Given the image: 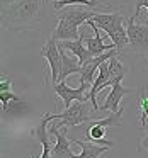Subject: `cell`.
<instances>
[{
    "label": "cell",
    "mask_w": 148,
    "mask_h": 158,
    "mask_svg": "<svg viewBox=\"0 0 148 158\" xmlns=\"http://www.w3.org/2000/svg\"><path fill=\"white\" fill-rule=\"evenodd\" d=\"M44 0H15L9 5H4L2 17L4 24L14 31H26V29L38 27L41 19V5Z\"/></svg>",
    "instance_id": "cell-1"
},
{
    "label": "cell",
    "mask_w": 148,
    "mask_h": 158,
    "mask_svg": "<svg viewBox=\"0 0 148 158\" xmlns=\"http://www.w3.org/2000/svg\"><path fill=\"white\" fill-rule=\"evenodd\" d=\"M95 15V10L90 7L85 9V5H66V7L60 9L56 17H58V26L53 31V38L56 41H68V39H78L80 32L78 27L85 24L87 21Z\"/></svg>",
    "instance_id": "cell-2"
},
{
    "label": "cell",
    "mask_w": 148,
    "mask_h": 158,
    "mask_svg": "<svg viewBox=\"0 0 148 158\" xmlns=\"http://www.w3.org/2000/svg\"><path fill=\"white\" fill-rule=\"evenodd\" d=\"M92 21L102 31H106V34L111 38V41L116 44L117 51H123L129 44V41H128V29L124 27V17L119 12H109V14L95 12Z\"/></svg>",
    "instance_id": "cell-3"
},
{
    "label": "cell",
    "mask_w": 148,
    "mask_h": 158,
    "mask_svg": "<svg viewBox=\"0 0 148 158\" xmlns=\"http://www.w3.org/2000/svg\"><path fill=\"white\" fill-rule=\"evenodd\" d=\"M55 117L61 121L63 126H80V124L97 119L99 116H97V110L94 107H89V102L75 100L68 109H65L60 114H55Z\"/></svg>",
    "instance_id": "cell-4"
},
{
    "label": "cell",
    "mask_w": 148,
    "mask_h": 158,
    "mask_svg": "<svg viewBox=\"0 0 148 158\" xmlns=\"http://www.w3.org/2000/svg\"><path fill=\"white\" fill-rule=\"evenodd\" d=\"M41 55L44 56V60L49 65V70H51V83H58L60 72H61V49H60V43L53 36H49L44 41Z\"/></svg>",
    "instance_id": "cell-5"
},
{
    "label": "cell",
    "mask_w": 148,
    "mask_h": 158,
    "mask_svg": "<svg viewBox=\"0 0 148 158\" xmlns=\"http://www.w3.org/2000/svg\"><path fill=\"white\" fill-rule=\"evenodd\" d=\"M66 131H68V126L49 124V133L56 138V143L51 151V158H77L73 155V151L70 150V143L72 141L66 138Z\"/></svg>",
    "instance_id": "cell-6"
},
{
    "label": "cell",
    "mask_w": 148,
    "mask_h": 158,
    "mask_svg": "<svg viewBox=\"0 0 148 158\" xmlns=\"http://www.w3.org/2000/svg\"><path fill=\"white\" fill-rule=\"evenodd\" d=\"M128 29V41L133 49H140L148 55V24H136V17H129L126 24Z\"/></svg>",
    "instance_id": "cell-7"
},
{
    "label": "cell",
    "mask_w": 148,
    "mask_h": 158,
    "mask_svg": "<svg viewBox=\"0 0 148 158\" xmlns=\"http://www.w3.org/2000/svg\"><path fill=\"white\" fill-rule=\"evenodd\" d=\"M90 83H80L78 89H72L68 87L65 82H58V83H53V89H55L56 95L63 100V106L65 109H68L75 100H82V102H87L89 97L85 95V90L89 89Z\"/></svg>",
    "instance_id": "cell-8"
},
{
    "label": "cell",
    "mask_w": 148,
    "mask_h": 158,
    "mask_svg": "<svg viewBox=\"0 0 148 158\" xmlns=\"http://www.w3.org/2000/svg\"><path fill=\"white\" fill-rule=\"evenodd\" d=\"M85 24L94 31V38H89V36L83 34L87 49H89V53H90V56H92V58H94V56H99V55H104V53L111 51V49H117L114 43H111V44H106V43H104V39L100 38V31H99L100 27L92 21V19H90V21H87Z\"/></svg>",
    "instance_id": "cell-9"
},
{
    "label": "cell",
    "mask_w": 148,
    "mask_h": 158,
    "mask_svg": "<svg viewBox=\"0 0 148 158\" xmlns=\"http://www.w3.org/2000/svg\"><path fill=\"white\" fill-rule=\"evenodd\" d=\"M121 82H123V77H117V78L114 80V83L111 85L109 95H107L106 102L100 106V110H102V112H106V110H109V112H119V110H123L119 107L121 99H123L126 94H131L133 90L123 87V85H121Z\"/></svg>",
    "instance_id": "cell-10"
},
{
    "label": "cell",
    "mask_w": 148,
    "mask_h": 158,
    "mask_svg": "<svg viewBox=\"0 0 148 158\" xmlns=\"http://www.w3.org/2000/svg\"><path fill=\"white\" fill-rule=\"evenodd\" d=\"M55 119H56L55 114H44V116L41 117V121L38 123L36 129H32V133H31L32 138H36L43 146V151H41V155H39V158H51L53 148H51L49 139H48V124Z\"/></svg>",
    "instance_id": "cell-11"
},
{
    "label": "cell",
    "mask_w": 148,
    "mask_h": 158,
    "mask_svg": "<svg viewBox=\"0 0 148 158\" xmlns=\"http://www.w3.org/2000/svg\"><path fill=\"white\" fill-rule=\"evenodd\" d=\"M83 131H85V136L89 141L92 143H97V144H102V146H114V141H109V139H104L106 138V129L107 126H104L100 123V119H94L90 123H85V124H80Z\"/></svg>",
    "instance_id": "cell-12"
},
{
    "label": "cell",
    "mask_w": 148,
    "mask_h": 158,
    "mask_svg": "<svg viewBox=\"0 0 148 158\" xmlns=\"http://www.w3.org/2000/svg\"><path fill=\"white\" fill-rule=\"evenodd\" d=\"M58 43H60V48L72 51V55L77 56V58L80 60V63H85L87 60L92 58V56H90V53H89V49H87L83 34H80L78 39H68V41H58Z\"/></svg>",
    "instance_id": "cell-13"
},
{
    "label": "cell",
    "mask_w": 148,
    "mask_h": 158,
    "mask_svg": "<svg viewBox=\"0 0 148 158\" xmlns=\"http://www.w3.org/2000/svg\"><path fill=\"white\" fill-rule=\"evenodd\" d=\"M75 144L80 146V153L77 158H102L109 151L111 146H102V144L92 143V141H82V139H72Z\"/></svg>",
    "instance_id": "cell-14"
},
{
    "label": "cell",
    "mask_w": 148,
    "mask_h": 158,
    "mask_svg": "<svg viewBox=\"0 0 148 158\" xmlns=\"http://www.w3.org/2000/svg\"><path fill=\"white\" fill-rule=\"evenodd\" d=\"M61 49V72H60V82H65L70 75L73 73H80L82 72V63L77 56H68L65 53V49Z\"/></svg>",
    "instance_id": "cell-15"
},
{
    "label": "cell",
    "mask_w": 148,
    "mask_h": 158,
    "mask_svg": "<svg viewBox=\"0 0 148 158\" xmlns=\"http://www.w3.org/2000/svg\"><path fill=\"white\" fill-rule=\"evenodd\" d=\"M66 5H85V7H90V9H97L100 5H109V4H102L100 0H55L53 2V7L56 10L66 7Z\"/></svg>",
    "instance_id": "cell-16"
},
{
    "label": "cell",
    "mask_w": 148,
    "mask_h": 158,
    "mask_svg": "<svg viewBox=\"0 0 148 158\" xmlns=\"http://www.w3.org/2000/svg\"><path fill=\"white\" fill-rule=\"evenodd\" d=\"M138 112H140V124L141 126H146V119H148V94H146V89H145V87L140 89Z\"/></svg>",
    "instance_id": "cell-17"
},
{
    "label": "cell",
    "mask_w": 148,
    "mask_h": 158,
    "mask_svg": "<svg viewBox=\"0 0 148 158\" xmlns=\"http://www.w3.org/2000/svg\"><path fill=\"white\" fill-rule=\"evenodd\" d=\"M119 55V53H117ZM117 55L111 56L109 58V72H111V85L114 83V80L117 78V77H124V72H126V66L121 65L119 58H117Z\"/></svg>",
    "instance_id": "cell-18"
},
{
    "label": "cell",
    "mask_w": 148,
    "mask_h": 158,
    "mask_svg": "<svg viewBox=\"0 0 148 158\" xmlns=\"http://www.w3.org/2000/svg\"><path fill=\"white\" fill-rule=\"evenodd\" d=\"M27 109V104L24 102L22 99H17V100H11L9 104L4 106V112H21V110Z\"/></svg>",
    "instance_id": "cell-19"
},
{
    "label": "cell",
    "mask_w": 148,
    "mask_h": 158,
    "mask_svg": "<svg viewBox=\"0 0 148 158\" xmlns=\"http://www.w3.org/2000/svg\"><path fill=\"white\" fill-rule=\"evenodd\" d=\"M146 9L148 10V0H136V2H134V17H140V12H141V9ZM145 24H148V19H146V22H145Z\"/></svg>",
    "instance_id": "cell-20"
},
{
    "label": "cell",
    "mask_w": 148,
    "mask_h": 158,
    "mask_svg": "<svg viewBox=\"0 0 148 158\" xmlns=\"http://www.w3.org/2000/svg\"><path fill=\"white\" fill-rule=\"evenodd\" d=\"M17 99H21V97L12 94V92H0V102H2V106L9 104L11 100H17Z\"/></svg>",
    "instance_id": "cell-21"
},
{
    "label": "cell",
    "mask_w": 148,
    "mask_h": 158,
    "mask_svg": "<svg viewBox=\"0 0 148 158\" xmlns=\"http://www.w3.org/2000/svg\"><path fill=\"white\" fill-rule=\"evenodd\" d=\"M12 77L9 75L7 78L2 77V82H0V92H12Z\"/></svg>",
    "instance_id": "cell-22"
},
{
    "label": "cell",
    "mask_w": 148,
    "mask_h": 158,
    "mask_svg": "<svg viewBox=\"0 0 148 158\" xmlns=\"http://www.w3.org/2000/svg\"><path fill=\"white\" fill-rule=\"evenodd\" d=\"M141 150V148H148V136H145V138H141V143H140V146H138Z\"/></svg>",
    "instance_id": "cell-23"
},
{
    "label": "cell",
    "mask_w": 148,
    "mask_h": 158,
    "mask_svg": "<svg viewBox=\"0 0 148 158\" xmlns=\"http://www.w3.org/2000/svg\"><path fill=\"white\" fill-rule=\"evenodd\" d=\"M12 2H15V0H2V4L4 5H9V4H12Z\"/></svg>",
    "instance_id": "cell-24"
},
{
    "label": "cell",
    "mask_w": 148,
    "mask_h": 158,
    "mask_svg": "<svg viewBox=\"0 0 148 158\" xmlns=\"http://www.w3.org/2000/svg\"><path fill=\"white\" fill-rule=\"evenodd\" d=\"M146 58H148V55H146Z\"/></svg>",
    "instance_id": "cell-25"
},
{
    "label": "cell",
    "mask_w": 148,
    "mask_h": 158,
    "mask_svg": "<svg viewBox=\"0 0 148 158\" xmlns=\"http://www.w3.org/2000/svg\"><path fill=\"white\" fill-rule=\"evenodd\" d=\"M53 2H55V0H53Z\"/></svg>",
    "instance_id": "cell-26"
}]
</instances>
